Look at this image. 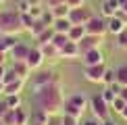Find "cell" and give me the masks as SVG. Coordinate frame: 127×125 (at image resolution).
I'll return each mask as SVG.
<instances>
[{"label": "cell", "instance_id": "obj_12", "mask_svg": "<svg viewBox=\"0 0 127 125\" xmlns=\"http://www.w3.org/2000/svg\"><path fill=\"white\" fill-rule=\"evenodd\" d=\"M117 10H119V2H115V0H102V4H100V15L106 19L115 17Z\"/></svg>", "mask_w": 127, "mask_h": 125}, {"label": "cell", "instance_id": "obj_17", "mask_svg": "<svg viewBox=\"0 0 127 125\" xmlns=\"http://www.w3.org/2000/svg\"><path fill=\"white\" fill-rule=\"evenodd\" d=\"M29 121L33 123V125H48V121H50V115L46 113V111H40V108H35Z\"/></svg>", "mask_w": 127, "mask_h": 125}, {"label": "cell", "instance_id": "obj_24", "mask_svg": "<svg viewBox=\"0 0 127 125\" xmlns=\"http://www.w3.org/2000/svg\"><path fill=\"white\" fill-rule=\"evenodd\" d=\"M29 113L25 111L23 106H19V108H15V121H17V125H29Z\"/></svg>", "mask_w": 127, "mask_h": 125}, {"label": "cell", "instance_id": "obj_30", "mask_svg": "<svg viewBox=\"0 0 127 125\" xmlns=\"http://www.w3.org/2000/svg\"><path fill=\"white\" fill-rule=\"evenodd\" d=\"M115 73H117V81L121 83V86H127V65L117 67V69H115Z\"/></svg>", "mask_w": 127, "mask_h": 125}, {"label": "cell", "instance_id": "obj_16", "mask_svg": "<svg viewBox=\"0 0 127 125\" xmlns=\"http://www.w3.org/2000/svg\"><path fill=\"white\" fill-rule=\"evenodd\" d=\"M13 69H15V73H17L21 79H27V77H29V73H31L29 65H27L25 61H13Z\"/></svg>", "mask_w": 127, "mask_h": 125}, {"label": "cell", "instance_id": "obj_5", "mask_svg": "<svg viewBox=\"0 0 127 125\" xmlns=\"http://www.w3.org/2000/svg\"><path fill=\"white\" fill-rule=\"evenodd\" d=\"M90 108H92L94 117H98V119H106V117H108V111H110V104L102 98V94H96V96L90 98Z\"/></svg>", "mask_w": 127, "mask_h": 125}, {"label": "cell", "instance_id": "obj_42", "mask_svg": "<svg viewBox=\"0 0 127 125\" xmlns=\"http://www.w3.org/2000/svg\"><path fill=\"white\" fill-rule=\"evenodd\" d=\"M8 108H10V106H8V104H6V100H0V117H2V115L6 113Z\"/></svg>", "mask_w": 127, "mask_h": 125}, {"label": "cell", "instance_id": "obj_41", "mask_svg": "<svg viewBox=\"0 0 127 125\" xmlns=\"http://www.w3.org/2000/svg\"><path fill=\"white\" fill-rule=\"evenodd\" d=\"M83 125H102V119H98V117H90L83 121Z\"/></svg>", "mask_w": 127, "mask_h": 125}, {"label": "cell", "instance_id": "obj_36", "mask_svg": "<svg viewBox=\"0 0 127 125\" xmlns=\"http://www.w3.org/2000/svg\"><path fill=\"white\" fill-rule=\"evenodd\" d=\"M40 19L44 21L48 27H52V25H54V15H52V10H50V8H46V10H44V15H42Z\"/></svg>", "mask_w": 127, "mask_h": 125}, {"label": "cell", "instance_id": "obj_2", "mask_svg": "<svg viewBox=\"0 0 127 125\" xmlns=\"http://www.w3.org/2000/svg\"><path fill=\"white\" fill-rule=\"evenodd\" d=\"M23 29V21H21V13L17 8L0 10V35H17Z\"/></svg>", "mask_w": 127, "mask_h": 125}, {"label": "cell", "instance_id": "obj_13", "mask_svg": "<svg viewBox=\"0 0 127 125\" xmlns=\"http://www.w3.org/2000/svg\"><path fill=\"white\" fill-rule=\"evenodd\" d=\"M29 48H31V46H25L23 42H17L8 54L13 56V61H25V59H27V54H29Z\"/></svg>", "mask_w": 127, "mask_h": 125}, {"label": "cell", "instance_id": "obj_38", "mask_svg": "<svg viewBox=\"0 0 127 125\" xmlns=\"http://www.w3.org/2000/svg\"><path fill=\"white\" fill-rule=\"evenodd\" d=\"M44 10H46V8H42V4H38V6H31V8H29V15H31L33 19H40L42 15H44Z\"/></svg>", "mask_w": 127, "mask_h": 125}, {"label": "cell", "instance_id": "obj_28", "mask_svg": "<svg viewBox=\"0 0 127 125\" xmlns=\"http://www.w3.org/2000/svg\"><path fill=\"white\" fill-rule=\"evenodd\" d=\"M67 42H69V35H67V33H59V31H56V33H54V38H52V44H54L59 50L67 44Z\"/></svg>", "mask_w": 127, "mask_h": 125}, {"label": "cell", "instance_id": "obj_34", "mask_svg": "<svg viewBox=\"0 0 127 125\" xmlns=\"http://www.w3.org/2000/svg\"><path fill=\"white\" fill-rule=\"evenodd\" d=\"M15 79H21V77L15 73V69L10 67V69H6V73H4V77H2V83L6 86V83H10V81H15Z\"/></svg>", "mask_w": 127, "mask_h": 125}, {"label": "cell", "instance_id": "obj_50", "mask_svg": "<svg viewBox=\"0 0 127 125\" xmlns=\"http://www.w3.org/2000/svg\"><path fill=\"white\" fill-rule=\"evenodd\" d=\"M0 94H4V83L0 81Z\"/></svg>", "mask_w": 127, "mask_h": 125}, {"label": "cell", "instance_id": "obj_1", "mask_svg": "<svg viewBox=\"0 0 127 125\" xmlns=\"http://www.w3.org/2000/svg\"><path fill=\"white\" fill-rule=\"evenodd\" d=\"M33 106L40 111H46L48 115H61L65 106V96H63V81L50 83V86L33 90Z\"/></svg>", "mask_w": 127, "mask_h": 125}, {"label": "cell", "instance_id": "obj_33", "mask_svg": "<svg viewBox=\"0 0 127 125\" xmlns=\"http://www.w3.org/2000/svg\"><path fill=\"white\" fill-rule=\"evenodd\" d=\"M0 119H2L4 125H17V121H15V108H8V111L4 113Z\"/></svg>", "mask_w": 127, "mask_h": 125}, {"label": "cell", "instance_id": "obj_40", "mask_svg": "<svg viewBox=\"0 0 127 125\" xmlns=\"http://www.w3.org/2000/svg\"><path fill=\"white\" fill-rule=\"evenodd\" d=\"M65 4H67L69 8H77V6H83L86 0H65Z\"/></svg>", "mask_w": 127, "mask_h": 125}, {"label": "cell", "instance_id": "obj_52", "mask_svg": "<svg viewBox=\"0 0 127 125\" xmlns=\"http://www.w3.org/2000/svg\"><path fill=\"white\" fill-rule=\"evenodd\" d=\"M0 125H4V123H2V119H0Z\"/></svg>", "mask_w": 127, "mask_h": 125}, {"label": "cell", "instance_id": "obj_11", "mask_svg": "<svg viewBox=\"0 0 127 125\" xmlns=\"http://www.w3.org/2000/svg\"><path fill=\"white\" fill-rule=\"evenodd\" d=\"M77 56H81L77 42H71V40H69L67 44L61 48V59H77Z\"/></svg>", "mask_w": 127, "mask_h": 125}, {"label": "cell", "instance_id": "obj_39", "mask_svg": "<svg viewBox=\"0 0 127 125\" xmlns=\"http://www.w3.org/2000/svg\"><path fill=\"white\" fill-rule=\"evenodd\" d=\"M29 2H27V0H19V4H17V10H19V13L21 15H23V13H29Z\"/></svg>", "mask_w": 127, "mask_h": 125}, {"label": "cell", "instance_id": "obj_21", "mask_svg": "<svg viewBox=\"0 0 127 125\" xmlns=\"http://www.w3.org/2000/svg\"><path fill=\"white\" fill-rule=\"evenodd\" d=\"M86 33H88V31H86V25H73V27L69 29L67 35H69V40H71V42H79Z\"/></svg>", "mask_w": 127, "mask_h": 125}, {"label": "cell", "instance_id": "obj_8", "mask_svg": "<svg viewBox=\"0 0 127 125\" xmlns=\"http://www.w3.org/2000/svg\"><path fill=\"white\" fill-rule=\"evenodd\" d=\"M104 42L102 35H92V33H86L81 40L77 42V46H79V52L81 54H86L88 50H94V48H100V44Z\"/></svg>", "mask_w": 127, "mask_h": 125}, {"label": "cell", "instance_id": "obj_32", "mask_svg": "<svg viewBox=\"0 0 127 125\" xmlns=\"http://www.w3.org/2000/svg\"><path fill=\"white\" fill-rule=\"evenodd\" d=\"M102 98H104L108 104H113V100L117 98V92H115L110 86H104V90H102Z\"/></svg>", "mask_w": 127, "mask_h": 125}, {"label": "cell", "instance_id": "obj_51", "mask_svg": "<svg viewBox=\"0 0 127 125\" xmlns=\"http://www.w3.org/2000/svg\"><path fill=\"white\" fill-rule=\"evenodd\" d=\"M4 2H6V0H0V4H4Z\"/></svg>", "mask_w": 127, "mask_h": 125}, {"label": "cell", "instance_id": "obj_47", "mask_svg": "<svg viewBox=\"0 0 127 125\" xmlns=\"http://www.w3.org/2000/svg\"><path fill=\"white\" fill-rule=\"evenodd\" d=\"M119 115H121V119H125V121H127V104H125V106H123V111H121Z\"/></svg>", "mask_w": 127, "mask_h": 125}, {"label": "cell", "instance_id": "obj_43", "mask_svg": "<svg viewBox=\"0 0 127 125\" xmlns=\"http://www.w3.org/2000/svg\"><path fill=\"white\" fill-rule=\"evenodd\" d=\"M102 125H119L115 119H110V117H106V119H102Z\"/></svg>", "mask_w": 127, "mask_h": 125}, {"label": "cell", "instance_id": "obj_53", "mask_svg": "<svg viewBox=\"0 0 127 125\" xmlns=\"http://www.w3.org/2000/svg\"><path fill=\"white\" fill-rule=\"evenodd\" d=\"M77 125H83V123H77Z\"/></svg>", "mask_w": 127, "mask_h": 125}, {"label": "cell", "instance_id": "obj_54", "mask_svg": "<svg viewBox=\"0 0 127 125\" xmlns=\"http://www.w3.org/2000/svg\"><path fill=\"white\" fill-rule=\"evenodd\" d=\"M115 2H119V0H115Z\"/></svg>", "mask_w": 127, "mask_h": 125}, {"label": "cell", "instance_id": "obj_49", "mask_svg": "<svg viewBox=\"0 0 127 125\" xmlns=\"http://www.w3.org/2000/svg\"><path fill=\"white\" fill-rule=\"evenodd\" d=\"M29 6H38V4H42V0H27Z\"/></svg>", "mask_w": 127, "mask_h": 125}, {"label": "cell", "instance_id": "obj_18", "mask_svg": "<svg viewBox=\"0 0 127 125\" xmlns=\"http://www.w3.org/2000/svg\"><path fill=\"white\" fill-rule=\"evenodd\" d=\"M67 102H71L73 106L79 108V111H86V106H88V98L83 96V94H71V96L67 98Z\"/></svg>", "mask_w": 127, "mask_h": 125}, {"label": "cell", "instance_id": "obj_27", "mask_svg": "<svg viewBox=\"0 0 127 125\" xmlns=\"http://www.w3.org/2000/svg\"><path fill=\"white\" fill-rule=\"evenodd\" d=\"M4 100L10 108H19L21 106V94H4Z\"/></svg>", "mask_w": 127, "mask_h": 125}, {"label": "cell", "instance_id": "obj_37", "mask_svg": "<svg viewBox=\"0 0 127 125\" xmlns=\"http://www.w3.org/2000/svg\"><path fill=\"white\" fill-rule=\"evenodd\" d=\"M125 100H123V98H121V96H117V98H115V100H113V104H110V108H113V111L115 113H121V111H123V106H125Z\"/></svg>", "mask_w": 127, "mask_h": 125}, {"label": "cell", "instance_id": "obj_3", "mask_svg": "<svg viewBox=\"0 0 127 125\" xmlns=\"http://www.w3.org/2000/svg\"><path fill=\"white\" fill-rule=\"evenodd\" d=\"M61 81V75L56 71H52V69H48V71H42V69H38V73L33 75V90H38V88H44V86H50V83H59Z\"/></svg>", "mask_w": 127, "mask_h": 125}, {"label": "cell", "instance_id": "obj_20", "mask_svg": "<svg viewBox=\"0 0 127 125\" xmlns=\"http://www.w3.org/2000/svg\"><path fill=\"white\" fill-rule=\"evenodd\" d=\"M25 81H27V79H15V81L6 83V86H4V94H21V92H23Z\"/></svg>", "mask_w": 127, "mask_h": 125}, {"label": "cell", "instance_id": "obj_48", "mask_svg": "<svg viewBox=\"0 0 127 125\" xmlns=\"http://www.w3.org/2000/svg\"><path fill=\"white\" fill-rule=\"evenodd\" d=\"M4 73H6V67H4V65H0V81H2V77H4Z\"/></svg>", "mask_w": 127, "mask_h": 125}, {"label": "cell", "instance_id": "obj_31", "mask_svg": "<svg viewBox=\"0 0 127 125\" xmlns=\"http://www.w3.org/2000/svg\"><path fill=\"white\" fill-rule=\"evenodd\" d=\"M115 81H117V73H115V69H106V73H104V77H102V83L104 86H113Z\"/></svg>", "mask_w": 127, "mask_h": 125}, {"label": "cell", "instance_id": "obj_35", "mask_svg": "<svg viewBox=\"0 0 127 125\" xmlns=\"http://www.w3.org/2000/svg\"><path fill=\"white\" fill-rule=\"evenodd\" d=\"M21 21H23V29H25V31H29V29H31V25H33V21H35V19L31 17L29 13H23V15H21Z\"/></svg>", "mask_w": 127, "mask_h": 125}, {"label": "cell", "instance_id": "obj_19", "mask_svg": "<svg viewBox=\"0 0 127 125\" xmlns=\"http://www.w3.org/2000/svg\"><path fill=\"white\" fill-rule=\"evenodd\" d=\"M54 31H59V33H69V29L73 27V23L69 21V17H63V19H54Z\"/></svg>", "mask_w": 127, "mask_h": 125}, {"label": "cell", "instance_id": "obj_46", "mask_svg": "<svg viewBox=\"0 0 127 125\" xmlns=\"http://www.w3.org/2000/svg\"><path fill=\"white\" fill-rule=\"evenodd\" d=\"M6 54H8V52H0V65L6 62Z\"/></svg>", "mask_w": 127, "mask_h": 125}, {"label": "cell", "instance_id": "obj_10", "mask_svg": "<svg viewBox=\"0 0 127 125\" xmlns=\"http://www.w3.org/2000/svg\"><path fill=\"white\" fill-rule=\"evenodd\" d=\"M83 59V65H100L104 62V52L100 48H94V50H88L86 54H81Z\"/></svg>", "mask_w": 127, "mask_h": 125}, {"label": "cell", "instance_id": "obj_7", "mask_svg": "<svg viewBox=\"0 0 127 125\" xmlns=\"http://www.w3.org/2000/svg\"><path fill=\"white\" fill-rule=\"evenodd\" d=\"M92 17H94V13L86 6V4H83V6H77V8H71V13H69V21H71L73 25H86Z\"/></svg>", "mask_w": 127, "mask_h": 125}, {"label": "cell", "instance_id": "obj_44", "mask_svg": "<svg viewBox=\"0 0 127 125\" xmlns=\"http://www.w3.org/2000/svg\"><path fill=\"white\" fill-rule=\"evenodd\" d=\"M119 96H121V98H123V100L127 102V86H123V88H121V92H119Z\"/></svg>", "mask_w": 127, "mask_h": 125}, {"label": "cell", "instance_id": "obj_4", "mask_svg": "<svg viewBox=\"0 0 127 125\" xmlns=\"http://www.w3.org/2000/svg\"><path fill=\"white\" fill-rule=\"evenodd\" d=\"M86 31L92 35H106L108 33V23H106V17H102V15H94L92 19L86 23Z\"/></svg>", "mask_w": 127, "mask_h": 125}, {"label": "cell", "instance_id": "obj_9", "mask_svg": "<svg viewBox=\"0 0 127 125\" xmlns=\"http://www.w3.org/2000/svg\"><path fill=\"white\" fill-rule=\"evenodd\" d=\"M25 62L29 65V69H31V71L42 69V65L46 62V56H44V52L40 50V46H33V48H29V54H27V59H25Z\"/></svg>", "mask_w": 127, "mask_h": 125}, {"label": "cell", "instance_id": "obj_14", "mask_svg": "<svg viewBox=\"0 0 127 125\" xmlns=\"http://www.w3.org/2000/svg\"><path fill=\"white\" fill-rule=\"evenodd\" d=\"M40 50L44 52L46 61H52V62H54V61H59V59H61V50L56 48L52 42H48V44H42V46H40Z\"/></svg>", "mask_w": 127, "mask_h": 125}, {"label": "cell", "instance_id": "obj_6", "mask_svg": "<svg viewBox=\"0 0 127 125\" xmlns=\"http://www.w3.org/2000/svg\"><path fill=\"white\" fill-rule=\"evenodd\" d=\"M106 69L108 67L104 62H100V65H83V77L92 83H102V77L106 73Z\"/></svg>", "mask_w": 127, "mask_h": 125}, {"label": "cell", "instance_id": "obj_23", "mask_svg": "<svg viewBox=\"0 0 127 125\" xmlns=\"http://www.w3.org/2000/svg\"><path fill=\"white\" fill-rule=\"evenodd\" d=\"M54 27H46L42 33L35 38V42H38V46H42V44H48V42H52V38H54Z\"/></svg>", "mask_w": 127, "mask_h": 125}, {"label": "cell", "instance_id": "obj_15", "mask_svg": "<svg viewBox=\"0 0 127 125\" xmlns=\"http://www.w3.org/2000/svg\"><path fill=\"white\" fill-rule=\"evenodd\" d=\"M106 23H108V33H113V35H119L123 29H127V25L117 17V15L110 17V19H106Z\"/></svg>", "mask_w": 127, "mask_h": 125}, {"label": "cell", "instance_id": "obj_26", "mask_svg": "<svg viewBox=\"0 0 127 125\" xmlns=\"http://www.w3.org/2000/svg\"><path fill=\"white\" fill-rule=\"evenodd\" d=\"M46 27H48V25H46L42 19H35V21H33V25H31V29H29V33L33 35V38H38V35H40Z\"/></svg>", "mask_w": 127, "mask_h": 125}, {"label": "cell", "instance_id": "obj_25", "mask_svg": "<svg viewBox=\"0 0 127 125\" xmlns=\"http://www.w3.org/2000/svg\"><path fill=\"white\" fill-rule=\"evenodd\" d=\"M50 10H52V15H54V19L69 17V13H71V8H69L65 2H63V4H59V6H54V8H50Z\"/></svg>", "mask_w": 127, "mask_h": 125}, {"label": "cell", "instance_id": "obj_29", "mask_svg": "<svg viewBox=\"0 0 127 125\" xmlns=\"http://www.w3.org/2000/svg\"><path fill=\"white\" fill-rule=\"evenodd\" d=\"M117 42H115V46H117L119 50H127V29H123L119 35H115Z\"/></svg>", "mask_w": 127, "mask_h": 125}, {"label": "cell", "instance_id": "obj_22", "mask_svg": "<svg viewBox=\"0 0 127 125\" xmlns=\"http://www.w3.org/2000/svg\"><path fill=\"white\" fill-rule=\"evenodd\" d=\"M15 44H17V38L15 35H2L0 38V52H10Z\"/></svg>", "mask_w": 127, "mask_h": 125}, {"label": "cell", "instance_id": "obj_45", "mask_svg": "<svg viewBox=\"0 0 127 125\" xmlns=\"http://www.w3.org/2000/svg\"><path fill=\"white\" fill-rule=\"evenodd\" d=\"M119 8H123L127 13V0H119Z\"/></svg>", "mask_w": 127, "mask_h": 125}]
</instances>
